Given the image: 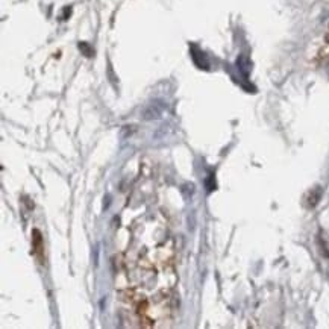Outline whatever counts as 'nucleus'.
I'll use <instances>...</instances> for the list:
<instances>
[{"label": "nucleus", "instance_id": "f257e3e1", "mask_svg": "<svg viewBox=\"0 0 329 329\" xmlns=\"http://www.w3.org/2000/svg\"><path fill=\"white\" fill-rule=\"evenodd\" d=\"M164 111V105L162 102L157 100V102H152L149 107L143 111V119L146 120H152V119H159L161 114Z\"/></svg>", "mask_w": 329, "mask_h": 329}, {"label": "nucleus", "instance_id": "f03ea898", "mask_svg": "<svg viewBox=\"0 0 329 329\" xmlns=\"http://www.w3.org/2000/svg\"><path fill=\"white\" fill-rule=\"evenodd\" d=\"M79 49H80L82 52H84V53H85L87 56H91V55H93V52H90L91 49H90V47H88V46H87L85 43H80V44H79Z\"/></svg>", "mask_w": 329, "mask_h": 329}]
</instances>
